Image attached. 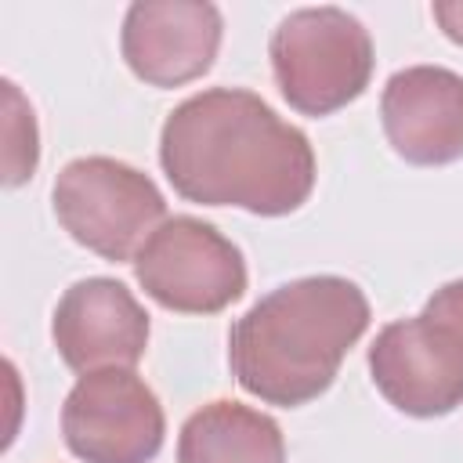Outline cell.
<instances>
[{
    "mask_svg": "<svg viewBox=\"0 0 463 463\" xmlns=\"http://www.w3.org/2000/svg\"><path fill=\"white\" fill-rule=\"evenodd\" d=\"M391 148L412 166L463 159V76L441 65L398 69L380 94Z\"/></svg>",
    "mask_w": 463,
    "mask_h": 463,
    "instance_id": "cell-10",
    "label": "cell"
},
{
    "mask_svg": "<svg viewBox=\"0 0 463 463\" xmlns=\"http://www.w3.org/2000/svg\"><path fill=\"white\" fill-rule=\"evenodd\" d=\"M430 14H434L438 29H441L452 43L463 47V0H434Z\"/></svg>",
    "mask_w": 463,
    "mask_h": 463,
    "instance_id": "cell-14",
    "label": "cell"
},
{
    "mask_svg": "<svg viewBox=\"0 0 463 463\" xmlns=\"http://www.w3.org/2000/svg\"><path fill=\"white\" fill-rule=\"evenodd\" d=\"M51 336L72 373L134 369L148 347V311L116 279H83L54 307Z\"/></svg>",
    "mask_w": 463,
    "mask_h": 463,
    "instance_id": "cell-9",
    "label": "cell"
},
{
    "mask_svg": "<svg viewBox=\"0 0 463 463\" xmlns=\"http://www.w3.org/2000/svg\"><path fill=\"white\" fill-rule=\"evenodd\" d=\"M58 224L105 260H134L166 221V199L148 174L112 156H83L61 166L51 188Z\"/></svg>",
    "mask_w": 463,
    "mask_h": 463,
    "instance_id": "cell-4",
    "label": "cell"
},
{
    "mask_svg": "<svg viewBox=\"0 0 463 463\" xmlns=\"http://www.w3.org/2000/svg\"><path fill=\"white\" fill-rule=\"evenodd\" d=\"M221 11L203 0H137L123 14L119 51L148 87H181L210 72L221 51Z\"/></svg>",
    "mask_w": 463,
    "mask_h": 463,
    "instance_id": "cell-8",
    "label": "cell"
},
{
    "mask_svg": "<svg viewBox=\"0 0 463 463\" xmlns=\"http://www.w3.org/2000/svg\"><path fill=\"white\" fill-rule=\"evenodd\" d=\"M177 463H286V438L268 412L221 398L184 420Z\"/></svg>",
    "mask_w": 463,
    "mask_h": 463,
    "instance_id": "cell-11",
    "label": "cell"
},
{
    "mask_svg": "<svg viewBox=\"0 0 463 463\" xmlns=\"http://www.w3.org/2000/svg\"><path fill=\"white\" fill-rule=\"evenodd\" d=\"M134 279L166 311L217 315L246 293V260L210 221L177 213L137 250Z\"/></svg>",
    "mask_w": 463,
    "mask_h": 463,
    "instance_id": "cell-5",
    "label": "cell"
},
{
    "mask_svg": "<svg viewBox=\"0 0 463 463\" xmlns=\"http://www.w3.org/2000/svg\"><path fill=\"white\" fill-rule=\"evenodd\" d=\"M365 326L369 300L351 279H293L235 318L228 336L232 376L264 405H307L333 387Z\"/></svg>",
    "mask_w": 463,
    "mask_h": 463,
    "instance_id": "cell-2",
    "label": "cell"
},
{
    "mask_svg": "<svg viewBox=\"0 0 463 463\" xmlns=\"http://www.w3.org/2000/svg\"><path fill=\"white\" fill-rule=\"evenodd\" d=\"M423 315L441 326L459 347H463V279L445 282L441 289H434V297L423 304Z\"/></svg>",
    "mask_w": 463,
    "mask_h": 463,
    "instance_id": "cell-13",
    "label": "cell"
},
{
    "mask_svg": "<svg viewBox=\"0 0 463 463\" xmlns=\"http://www.w3.org/2000/svg\"><path fill=\"white\" fill-rule=\"evenodd\" d=\"M279 94L300 116H329L362 98L373 80V36L344 7H300L268 43Z\"/></svg>",
    "mask_w": 463,
    "mask_h": 463,
    "instance_id": "cell-3",
    "label": "cell"
},
{
    "mask_svg": "<svg viewBox=\"0 0 463 463\" xmlns=\"http://www.w3.org/2000/svg\"><path fill=\"white\" fill-rule=\"evenodd\" d=\"M4 184L14 188L33 177L40 159V137H36V116L33 105L22 98V90L4 80Z\"/></svg>",
    "mask_w": 463,
    "mask_h": 463,
    "instance_id": "cell-12",
    "label": "cell"
},
{
    "mask_svg": "<svg viewBox=\"0 0 463 463\" xmlns=\"http://www.w3.org/2000/svg\"><path fill=\"white\" fill-rule=\"evenodd\" d=\"M159 166L181 199L257 217L293 213L315 188L307 134L242 87L184 98L159 130Z\"/></svg>",
    "mask_w": 463,
    "mask_h": 463,
    "instance_id": "cell-1",
    "label": "cell"
},
{
    "mask_svg": "<svg viewBox=\"0 0 463 463\" xmlns=\"http://www.w3.org/2000/svg\"><path fill=\"white\" fill-rule=\"evenodd\" d=\"M369 373L376 391L405 416L434 420L463 405V347L423 311L376 333Z\"/></svg>",
    "mask_w": 463,
    "mask_h": 463,
    "instance_id": "cell-7",
    "label": "cell"
},
{
    "mask_svg": "<svg viewBox=\"0 0 463 463\" xmlns=\"http://www.w3.org/2000/svg\"><path fill=\"white\" fill-rule=\"evenodd\" d=\"M61 434L83 463H148L163 449L166 416L134 369H98L72 383L61 405Z\"/></svg>",
    "mask_w": 463,
    "mask_h": 463,
    "instance_id": "cell-6",
    "label": "cell"
}]
</instances>
